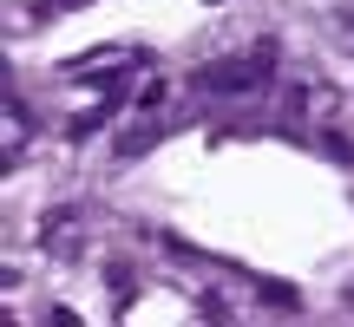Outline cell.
<instances>
[{
  "instance_id": "6da1fadb",
  "label": "cell",
  "mask_w": 354,
  "mask_h": 327,
  "mask_svg": "<svg viewBox=\"0 0 354 327\" xmlns=\"http://www.w3.org/2000/svg\"><path fill=\"white\" fill-rule=\"evenodd\" d=\"M263 301H276V308H295V288H282V281H263Z\"/></svg>"
}]
</instances>
